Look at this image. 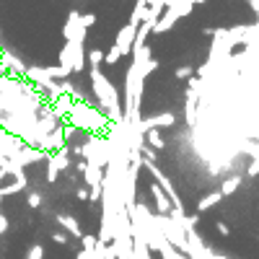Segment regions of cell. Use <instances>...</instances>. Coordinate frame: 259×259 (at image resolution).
Listing matches in <instances>:
<instances>
[{"label": "cell", "instance_id": "cell-27", "mask_svg": "<svg viewBox=\"0 0 259 259\" xmlns=\"http://www.w3.org/2000/svg\"><path fill=\"white\" fill-rule=\"evenodd\" d=\"M210 259H226V256H223V254H215V251H212V256H210Z\"/></svg>", "mask_w": 259, "mask_h": 259}, {"label": "cell", "instance_id": "cell-6", "mask_svg": "<svg viewBox=\"0 0 259 259\" xmlns=\"http://www.w3.org/2000/svg\"><path fill=\"white\" fill-rule=\"evenodd\" d=\"M135 34H138V26H133V24H127V26H122L119 29V34H117V39H114V50L119 52V55H133V45H135Z\"/></svg>", "mask_w": 259, "mask_h": 259}, {"label": "cell", "instance_id": "cell-10", "mask_svg": "<svg viewBox=\"0 0 259 259\" xmlns=\"http://www.w3.org/2000/svg\"><path fill=\"white\" fill-rule=\"evenodd\" d=\"M104 174H106V168H99V166H94V163H85V171H83V177H85V187H96V184H101L104 182Z\"/></svg>", "mask_w": 259, "mask_h": 259}, {"label": "cell", "instance_id": "cell-2", "mask_svg": "<svg viewBox=\"0 0 259 259\" xmlns=\"http://www.w3.org/2000/svg\"><path fill=\"white\" fill-rule=\"evenodd\" d=\"M68 122L75 127V130H83V133H101V130L109 124V119H106L99 109H94V106L89 101H75L73 109L68 114Z\"/></svg>", "mask_w": 259, "mask_h": 259}, {"label": "cell", "instance_id": "cell-18", "mask_svg": "<svg viewBox=\"0 0 259 259\" xmlns=\"http://www.w3.org/2000/svg\"><path fill=\"white\" fill-rule=\"evenodd\" d=\"M119 57H122V55H119L114 47H112L109 52H104V62H106V65H117V62H119Z\"/></svg>", "mask_w": 259, "mask_h": 259}, {"label": "cell", "instance_id": "cell-7", "mask_svg": "<svg viewBox=\"0 0 259 259\" xmlns=\"http://www.w3.org/2000/svg\"><path fill=\"white\" fill-rule=\"evenodd\" d=\"M177 122V114H171V112H161V114H153V117H148V119H140V133H150V130H158V127H171Z\"/></svg>", "mask_w": 259, "mask_h": 259}, {"label": "cell", "instance_id": "cell-9", "mask_svg": "<svg viewBox=\"0 0 259 259\" xmlns=\"http://www.w3.org/2000/svg\"><path fill=\"white\" fill-rule=\"evenodd\" d=\"M150 194H153V197H156V207H158V212L161 215H168L171 210H174V205H171V200L166 197V192L153 182V184H150Z\"/></svg>", "mask_w": 259, "mask_h": 259}, {"label": "cell", "instance_id": "cell-22", "mask_svg": "<svg viewBox=\"0 0 259 259\" xmlns=\"http://www.w3.org/2000/svg\"><path fill=\"white\" fill-rule=\"evenodd\" d=\"M52 241H55V244H68L70 236L65 233V231H55V233H52Z\"/></svg>", "mask_w": 259, "mask_h": 259}, {"label": "cell", "instance_id": "cell-26", "mask_svg": "<svg viewBox=\"0 0 259 259\" xmlns=\"http://www.w3.org/2000/svg\"><path fill=\"white\" fill-rule=\"evenodd\" d=\"M218 233H223V236H228V233H231V228H228L226 223H218Z\"/></svg>", "mask_w": 259, "mask_h": 259}, {"label": "cell", "instance_id": "cell-5", "mask_svg": "<svg viewBox=\"0 0 259 259\" xmlns=\"http://www.w3.org/2000/svg\"><path fill=\"white\" fill-rule=\"evenodd\" d=\"M85 34H89V29L80 26V11H70L68 21H65V29H62L65 41H78V45H85Z\"/></svg>", "mask_w": 259, "mask_h": 259}, {"label": "cell", "instance_id": "cell-25", "mask_svg": "<svg viewBox=\"0 0 259 259\" xmlns=\"http://www.w3.org/2000/svg\"><path fill=\"white\" fill-rule=\"evenodd\" d=\"M75 259H94V254H91V251H83V249H80V251L75 254Z\"/></svg>", "mask_w": 259, "mask_h": 259}, {"label": "cell", "instance_id": "cell-23", "mask_svg": "<svg viewBox=\"0 0 259 259\" xmlns=\"http://www.w3.org/2000/svg\"><path fill=\"white\" fill-rule=\"evenodd\" d=\"M246 174H249V177H256V174H259V156H254V161H251L249 168H246Z\"/></svg>", "mask_w": 259, "mask_h": 259}, {"label": "cell", "instance_id": "cell-19", "mask_svg": "<svg viewBox=\"0 0 259 259\" xmlns=\"http://www.w3.org/2000/svg\"><path fill=\"white\" fill-rule=\"evenodd\" d=\"M41 256H45V246H41V244H34L29 249V254H26V259H41Z\"/></svg>", "mask_w": 259, "mask_h": 259}, {"label": "cell", "instance_id": "cell-15", "mask_svg": "<svg viewBox=\"0 0 259 259\" xmlns=\"http://www.w3.org/2000/svg\"><path fill=\"white\" fill-rule=\"evenodd\" d=\"M145 140H148V145H150V148H156V150H161V148H163V138L156 133V130L145 133Z\"/></svg>", "mask_w": 259, "mask_h": 259}, {"label": "cell", "instance_id": "cell-4", "mask_svg": "<svg viewBox=\"0 0 259 259\" xmlns=\"http://www.w3.org/2000/svg\"><path fill=\"white\" fill-rule=\"evenodd\" d=\"M68 166H70V153H68V148L50 153V156H47V182L55 184V182L60 179V171H65Z\"/></svg>", "mask_w": 259, "mask_h": 259}, {"label": "cell", "instance_id": "cell-14", "mask_svg": "<svg viewBox=\"0 0 259 259\" xmlns=\"http://www.w3.org/2000/svg\"><path fill=\"white\" fill-rule=\"evenodd\" d=\"M85 60H89V65H91V68H99V65L104 62V52L101 50H89V55H85Z\"/></svg>", "mask_w": 259, "mask_h": 259}, {"label": "cell", "instance_id": "cell-8", "mask_svg": "<svg viewBox=\"0 0 259 259\" xmlns=\"http://www.w3.org/2000/svg\"><path fill=\"white\" fill-rule=\"evenodd\" d=\"M57 223H60V228L68 233V236H73V239H83V231H80V223L73 218V215H57L55 218Z\"/></svg>", "mask_w": 259, "mask_h": 259}, {"label": "cell", "instance_id": "cell-11", "mask_svg": "<svg viewBox=\"0 0 259 259\" xmlns=\"http://www.w3.org/2000/svg\"><path fill=\"white\" fill-rule=\"evenodd\" d=\"M177 21H179V13H177V11H171V8H166L163 16L158 18V24L153 26V31H156V34H163V31H168L171 26H174Z\"/></svg>", "mask_w": 259, "mask_h": 259}, {"label": "cell", "instance_id": "cell-1", "mask_svg": "<svg viewBox=\"0 0 259 259\" xmlns=\"http://www.w3.org/2000/svg\"><path fill=\"white\" fill-rule=\"evenodd\" d=\"M91 83H94V96H96V101H99V106H101V114L109 119L112 124H119L122 119H124V106L119 104V94H117V89L104 78V73L99 70V68H91Z\"/></svg>", "mask_w": 259, "mask_h": 259}, {"label": "cell", "instance_id": "cell-13", "mask_svg": "<svg viewBox=\"0 0 259 259\" xmlns=\"http://www.w3.org/2000/svg\"><path fill=\"white\" fill-rule=\"evenodd\" d=\"M239 187H241V177H228L223 182V187H221V194H223V197H228V194H233Z\"/></svg>", "mask_w": 259, "mask_h": 259}, {"label": "cell", "instance_id": "cell-3", "mask_svg": "<svg viewBox=\"0 0 259 259\" xmlns=\"http://www.w3.org/2000/svg\"><path fill=\"white\" fill-rule=\"evenodd\" d=\"M85 45H78V41H65V47H62V52H60V65L62 68H68V70H73V73H83V68H85Z\"/></svg>", "mask_w": 259, "mask_h": 259}, {"label": "cell", "instance_id": "cell-21", "mask_svg": "<svg viewBox=\"0 0 259 259\" xmlns=\"http://www.w3.org/2000/svg\"><path fill=\"white\" fill-rule=\"evenodd\" d=\"M174 75H177L179 80H184V78H192V68H189V65H182V68H177V70H174Z\"/></svg>", "mask_w": 259, "mask_h": 259}, {"label": "cell", "instance_id": "cell-12", "mask_svg": "<svg viewBox=\"0 0 259 259\" xmlns=\"http://www.w3.org/2000/svg\"><path fill=\"white\" fill-rule=\"evenodd\" d=\"M223 200V194H221V189H215V192H210V194H205V197L197 202V212H207L210 207H215Z\"/></svg>", "mask_w": 259, "mask_h": 259}, {"label": "cell", "instance_id": "cell-20", "mask_svg": "<svg viewBox=\"0 0 259 259\" xmlns=\"http://www.w3.org/2000/svg\"><path fill=\"white\" fill-rule=\"evenodd\" d=\"M94 24H96V13H85V16L80 13V26H83V29H89V26H94Z\"/></svg>", "mask_w": 259, "mask_h": 259}, {"label": "cell", "instance_id": "cell-24", "mask_svg": "<svg viewBox=\"0 0 259 259\" xmlns=\"http://www.w3.org/2000/svg\"><path fill=\"white\" fill-rule=\"evenodd\" d=\"M75 197H78V200H91V194H89V189H85V187H80V189L75 192Z\"/></svg>", "mask_w": 259, "mask_h": 259}, {"label": "cell", "instance_id": "cell-17", "mask_svg": "<svg viewBox=\"0 0 259 259\" xmlns=\"http://www.w3.org/2000/svg\"><path fill=\"white\" fill-rule=\"evenodd\" d=\"M26 205H29V207H31V210H36V207H39V205H41V194H39V192H36V189H34V192H29V194H26Z\"/></svg>", "mask_w": 259, "mask_h": 259}, {"label": "cell", "instance_id": "cell-16", "mask_svg": "<svg viewBox=\"0 0 259 259\" xmlns=\"http://www.w3.org/2000/svg\"><path fill=\"white\" fill-rule=\"evenodd\" d=\"M80 241H83V251H91V254H94V249H96V244H99V236H85V233H83Z\"/></svg>", "mask_w": 259, "mask_h": 259}]
</instances>
